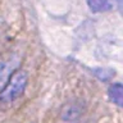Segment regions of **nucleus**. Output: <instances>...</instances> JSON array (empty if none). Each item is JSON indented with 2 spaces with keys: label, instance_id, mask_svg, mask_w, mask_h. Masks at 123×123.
I'll use <instances>...</instances> for the list:
<instances>
[{
  "label": "nucleus",
  "instance_id": "f257e3e1",
  "mask_svg": "<svg viewBox=\"0 0 123 123\" xmlns=\"http://www.w3.org/2000/svg\"><path fill=\"white\" fill-rule=\"evenodd\" d=\"M27 83H28L27 73L23 69H15L0 90V104L8 105V104L14 103L23 95Z\"/></svg>",
  "mask_w": 123,
  "mask_h": 123
},
{
  "label": "nucleus",
  "instance_id": "f03ea898",
  "mask_svg": "<svg viewBox=\"0 0 123 123\" xmlns=\"http://www.w3.org/2000/svg\"><path fill=\"white\" fill-rule=\"evenodd\" d=\"M118 0H87V6L92 13H105L115 6Z\"/></svg>",
  "mask_w": 123,
  "mask_h": 123
},
{
  "label": "nucleus",
  "instance_id": "7ed1b4c3",
  "mask_svg": "<svg viewBox=\"0 0 123 123\" xmlns=\"http://www.w3.org/2000/svg\"><path fill=\"white\" fill-rule=\"evenodd\" d=\"M108 96H109L110 101L115 104L117 106L121 108L123 105V86L122 83H113L108 88Z\"/></svg>",
  "mask_w": 123,
  "mask_h": 123
}]
</instances>
